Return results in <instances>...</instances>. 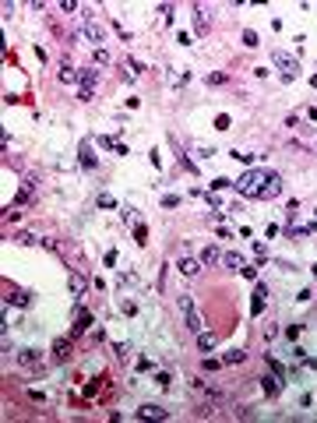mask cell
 <instances>
[{
	"mask_svg": "<svg viewBox=\"0 0 317 423\" xmlns=\"http://www.w3.org/2000/svg\"><path fill=\"white\" fill-rule=\"evenodd\" d=\"M268 170H247L243 176H236L233 180V191L236 194H243V198H258V194H261V187L268 184Z\"/></svg>",
	"mask_w": 317,
	"mask_h": 423,
	"instance_id": "6da1fadb",
	"label": "cell"
},
{
	"mask_svg": "<svg viewBox=\"0 0 317 423\" xmlns=\"http://www.w3.org/2000/svg\"><path fill=\"white\" fill-rule=\"evenodd\" d=\"M78 85H81L78 99H81V102H88V99H92V92H95V85H99V71H95V67L78 71Z\"/></svg>",
	"mask_w": 317,
	"mask_h": 423,
	"instance_id": "7a4b0ae2",
	"label": "cell"
},
{
	"mask_svg": "<svg viewBox=\"0 0 317 423\" xmlns=\"http://www.w3.org/2000/svg\"><path fill=\"white\" fill-rule=\"evenodd\" d=\"M271 60H275V64L282 67L285 81H296V78H299V64H296V57H289L285 50H275V53H271Z\"/></svg>",
	"mask_w": 317,
	"mask_h": 423,
	"instance_id": "3957f363",
	"label": "cell"
},
{
	"mask_svg": "<svg viewBox=\"0 0 317 423\" xmlns=\"http://www.w3.org/2000/svg\"><path fill=\"white\" fill-rule=\"evenodd\" d=\"M81 39H88V42H92V46L99 50V42L106 39V32H102V25L92 18V14H85V28H81Z\"/></svg>",
	"mask_w": 317,
	"mask_h": 423,
	"instance_id": "277c9868",
	"label": "cell"
},
{
	"mask_svg": "<svg viewBox=\"0 0 317 423\" xmlns=\"http://www.w3.org/2000/svg\"><path fill=\"white\" fill-rule=\"evenodd\" d=\"M282 194V176L279 173H271L268 176V184L261 187V194H258V201H271V198H279Z\"/></svg>",
	"mask_w": 317,
	"mask_h": 423,
	"instance_id": "5b68a950",
	"label": "cell"
},
{
	"mask_svg": "<svg viewBox=\"0 0 317 423\" xmlns=\"http://www.w3.org/2000/svg\"><path fill=\"white\" fill-rule=\"evenodd\" d=\"M138 416L141 420H169V413H166L162 405H155V402H145L141 409H138Z\"/></svg>",
	"mask_w": 317,
	"mask_h": 423,
	"instance_id": "8992f818",
	"label": "cell"
},
{
	"mask_svg": "<svg viewBox=\"0 0 317 423\" xmlns=\"http://www.w3.org/2000/svg\"><path fill=\"white\" fill-rule=\"evenodd\" d=\"M261 391L275 399L279 391H282V377H279V374H264V377H261Z\"/></svg>",
	"mask_w": 317,
	"mask_h": 423,
	"instance_id": "52a82bcc",
	"label": "cell"
},
{
	"mask_svg": "<svg viewBox=\"0 0 317 423\" xmlns=\"http://www.w3.org/2000/svg\"><path fill=\"white\" fill-rule=\"evenodd\" d=\"M208 28H211V21H208V11H205L201 4H194V32H198V36H205Z\"/></svg>",
	"mask_w": 317,
	"mask_h": 423,
	"instance_id": "ba28073f",
	"label": "cell"
},
{
	"mask_svg": "<svg viewBox=\"0 0 317 423\" xmlns=\"http://www.w3.org/2000/svg\"><path fill=\"white\" fill-rule=\"evenodd\" d=\"M264 304H268V286L258 282V289H254V300H250V314H261Z\"/></svg>",
	"mask_w": 317,
	"mask_h": 423,
	"instance_id": "9c48e42d",
	"label": "cell"
},
{
	"mask_svg": "<svg viewBox=\"0 0 317 423\" xmlns=\"http://www.w3.org/2000/svg\"><path fill=\"white\" fill-rule=\"evenodd\" d=\"M78 155H81V166L85 170H95V148H92V141H81V148H78Z\"/></svg>",
	"mask_w": 317,
	"mask_h": 423,
	"instance_id": "30bf717a",
	"label": "cell"
},
{
	"mask_svg": "<svg viewBox=\"0 0 317 423\" xmlns=\"http://www.w3.org/2000/svg\"><path fill=\"white\" fill-rule=\"evenodd\" d=\"M176 268H180V271H184V275H187V279H194V275H198V271H201L205 265H201L198 258H180V261H176Z\"/></svg>",
	"mask_w": 317,
	"mask_h": 423,
	"instance_id": "8fae6325",
	"label": "cell"
},
{
	"mask_svg": "<svg viewBox=\"0 0 317 423\" xmlns=\"http://www.w3.org/2000/svg\"><path fill=\"white\" fill-rule=\"evenodd\" d=\"M215 346H219V335H215V331H198V349H201V353H211Z\"/></svg>",
	"mask_w": 317,
	"mask_h": 423,
	"instance_id": "7c38bea8",
	"label": "cell"
},
{
	"mask_svg": "<svg viewBox=\"0 0 317 423\" xmlns=\"http://www.w3.org/2000/svg\"><path fill=\"white\" fill-rule=\"evenodd\" d=\"M67 286H71V293H74V296H85V293H88V279H85V275H78V271H71Z\"/></svg>",
	"mask_w": 317,
	"mask_h": 423,
	"instance_id": "4fadbf2b",
	"label": "cell"
},
{
	"mask_svg": "<svg viewBox=\"0 0 317 423\" xmlns=\"http://www.w3.org/2000/svg\"><path fill=\"white\" fill-rule=\"evenodd\" d=\"M56 81H60V85H74V81H78V71H74L67 60H64V64H60V71H56Z\"/></svg>",
	"mask_w": 317,
	"mask_h": 423,
	"instance_id": "5bb4252c",
	"label": "cell"
},
{
	"mask_svg": "<svg viewBox=\"0 0 317 423\" xmlns=\"http://www.w3.org/2000/svg\"><path fill=\"white\" fill-rule=\"evenodd\" d=\"M71 353H74V349H71V342H67V339H56V342H53V356L60 360V364H67Z\"/></svg>",
	"mask_w": 317,
	"mask_h": 423,
	"instance_id": "9a60e30c",
	"label": "cell"
},
{
	"mask_svg": "<svg viewBox=\"0 0 317 423\" xmlns=\"http://www.w3.org/2000/svg\"><path fill=\"white\" fill-rule=\"evenodd\" d=\"M184 321H187V328L194 331V335H198V331H205V325H201V314L194 310V307H190V310H184Z\"/></svg>",
	"mask_w": 317,
	"mask_h": 423,
	"instance_id": "2e32d148",
	"label": "cell"
},
{
	"mask_svg": "<svg viewBox=\"0 0 317 423\" xmlns=\"http://www.w3.org/2000/svg\"><path fill=\"white\" fill-rule=\"evenodd\" d=\"M222 265H225V268H236V271H240V268L247 265V258H243V254H236V250H229V254H222Z\"/></svg>",
	"mask_w": 317,
	"mask_h": 423,
	"instance_id": "e0dca14e",
	"label": "cell"
},
{
	"mask_svg": "<svg viewBox=\"0 0 317 423\" xmlns=\"http://www.w3.org/2000/svg\"><path fill=\"white\" fill-rule=\"evenodd\" d=\"M18 364H21V367H39V353H36V349H21V353H18Z\"/></svg>",
	"mask_w": 317,
	"mask_h": 423,
	"instance_id": "ac0fdd59",
	"label": "cell"
},
{
	"mask_svg": "<svg viewBox=\"0 0 317 423\" xmlns=\"http://www.w3.org/2000/svg\"><path fill=\"white\" fill-rule=\"evenodd\" d=\"M243 360H247V353H243V349H229V353H222V364H225V367L243 364Z\"/></svg>",
	"mask_w": 317,
	"mask_h": 423,
	"instance_id": "d6986e66",
	"label": "cell"
},
{
	"mask_svg": "<svg viewBox=\"0 0 317 423\" xmlns=\"http://www.w3.org/2000/svg\"><path fill=\"white\" fill-rule=\"evenodd\" d=\"M88 325H95V321H92V314H88V310H81V307H78V325H74V335H81V331H85Z\"/></svg>",
	"mask_w": 317,
	"mask_h": 423,
	"instance_id": "ffe728a7",
	"label": "cell"
},
{
	"mask_svg": "<svg viewBox=\"0 0 317 423\" xmlns=\"http://www.w3.org/2000/svg\"><path fill=\"white\" fill-rule=\"evenodd\" d=\"M198 261H201V265H215V261H219V250H215V247H205Z\"/></svg>",
	"mask_w": 317,
	"mask_h": 423,
	"instance_id": "44dd1931",
	"label": "cell"
},
{
	"mask_svg": "<svg viewBox=\"0 0 317 423\" xmlns=\"http://www.w3.org/2000/svg\"><path fill=\"white\" fill-rule=\"evenodd\" d=\"M7 304H14V307H28L32 300H28V293H11V296H7Z\"/></svg>",
	"mask_w": 317,
	"mask_h": 423,
	"instance_id": "7402d4cb",
	"label": "cell"
},
{
	"mask_svg": "<svg viewBox=\"0 0 317 423\" xmlns=\"http://www.w3.org/2000/svg\"><path fill=\"white\" fill-rule=\"evenodd\" d=\"M243 46H261V42H258V32H254V28H243Z\"/></svg>",
	"mask_w": 317,
	"mask_h": 423,
	"instance_id": "603a6c76",
	"label": "cell"
},
{
	"mask_svg": "<svg viewBox=\"0 0 317 423\" xmlns=\"http://www.w3.org/2000/svg\"><path fill=\"white\" fill-rule=\"evenodd\" d=\"M268 367H271V374H279V377H282V381H285V367L279 364V360H275V356H268Z\"/></svg>",
	"mask_w": 317,
	"mask_h": 423,
	"instance_id": "cb8c5ba5",
	"label": "cell"
},
{
	"mask_svg": "<svg viewBox=\"0 0 317 423\" xmlns=\"http://www.w3.org/2000/svg\"><path fill=\"white\" fill-rule=\"evenodd\" d=\"M229 81V74H222V71H215V74H208V85H225Z\"/></svg>",
	"mask_w": 317,
	"mask_h": 423,
	"instance_id": "d4e9b609",
	"label": "cell"
},
{
	"mask_svg": "<svg viewBox=\"0 0 317 423\" xmlns=\"http://www.w3.org/2000/svg\"><path fill=\"white\" fill-rule=\"evenodd\" d=\"M134 240H138V244H148V230H145V226L138 222V226H134Z\"/></svg>",
	"mask_w": 317,
	"mask_h": 423,
	"instance_id": "484cf974",
	"label": "cell"
},
{
	"mask_svg": "<svg viewBox=\"0 0 317 423\" xmlns=\"http://www.w3.org/2000/svg\"><path fill=\"white\" fill-rule=\"evenodd\" d=\"M92 57H95V64H110V60H113V57H110V50H102V46H99Z\"/></svg>",
	"mask_w": 317,
	"mask_h": 423,
	"instance_id": "4316f807",
	"label": "cell"
},
{
	"mask_svg": "<svg viewBox=\"0 0 317 423\" xmlns=\"http://www.w3.org/2000/svg\"><path fill=\"white\" fill-rule=\"evenodd\" d=\"M225 187H233V180H225V176H219V180H211V191H225Z\"/></svg>",
	"mask_w": 317,
	"mask_h": 423,
	"instance_id": "83f0119b",
	"label": "cell"
},
{
	"mask_svg": "<svg viewBox=\"0 0 317 423\" xmlns=\"http://www.w3.org/2000/svg\"><path fill=\"white\" fill-rule=\"evenodd\" d=\"M240 275H243V279H258V268H254V265H243V268H240Z\"/></svg>",
	"mask_w": 317,
	"mask_h": 423,
	"instance_id": "f1b7e54d",
	"label": "cell"
},
{
	"mask_svg": "<svg viewBox=\"0 0 317 423\" xmlns=\"http://www.w3.org/2000/svg\"><path fill=\"white\" fill-rule=\"evenodd\" d=\"M99 208H116V201L110 198V194H99Z\"/></svg>",
	"mask_w": 317,
	"mask_h": 423,
	"instance_id": "f546056e",
	"label": "cell"
},
{
	"mask_svg": "<svg viewBox=\"0 0 317 423\" xmlns=\"http://www.w3.org/2000/svg\"><path fill=\"white\" fill-rule=\"evenodd\" d=\"M176 205H180L176 194H166V198H162V208H176Z\"/></svg>",
	"mask_w": 317,
	"mask_h": 423,
	"instance_id": "4dcf8cb0",
	"label": "cell"
},
{
	"mask_svg": "<svg viewBox=\"0 0 317 423\" xmlns=\"http://www.w3.org/2000/svg\"><path fill=\"white\" fill-rule=\"evenodd\" d=\"M60 11H64V14H74V11H81V7L74 4V0H64V4H60Z\"/></svg>",
	"mask_w": 317,
	"mask_h": 423,
	"instance_id": "1f68e13d",
	"label": "cell"
},
{
	"mask_svg": "<svg viewBox=\"0 0 317 423\" xmlns=\"http://www.w3.org/2000/svg\"><path fill=\"white\" fill-rule=\"evenodd\" d=\"M254 254H258V261H264V258H268V247L261 244V240H258V244H254Z\"/></svg>",
	"mask_w": 317,
	"mask_h": 423,
	"instance_id": "d6a6232c",
	"label": "cell"
},
{
	"mask_svg": "<svg viewBox=\"0 0 317 423\" xmlns=\"http://www.w3.org/2000/svg\"><path fill=\"white\" fill-rule=\"evenodd\" d=\"M215 127H219V131H225V127H229V116H225V113H219V116H215Z\"/></svg>",
	"mask_w": 317,
	"mask_h": 423,
	"instance_id": "836d02e7",
	"label": "cell"
},
{
	"mask_svg": "<svg viewBox=\"0 0 317 423\" xmlns=\"http://www.w3.org/2000/svg\"><path fill=\"white\" fill-rule=\"evenodd\" d=\"M18 244H25V247H28V244H36V236H32V233H18Z\"/></svg>",
	"mask_w": 317,
	"mask_h": 423,
	"instance_id": "e575fe53",
	"label": "cell"
},
{
	"mask_svg": "<svg viewBox=\"0 0 317 423\" xmlns=\"http://www.w3.org/2000/svg\"><path fill=\"white\" fill-rule=\"evenodd\" d=\"M99 145H102V148H120V145H116L113 138H106V134H102V138H99Z\"/></svg>",
	"mask_w": 317,
	"mask_h": 423,
	"instance_id": "d590c367",
	"label": "cell"
},
{
	"mask_svg": "<svg viewBox=\"0 0 317 423\" xmlns=\"http://www.w3.org/2000/svg\"><path fill=\"white\" fill-rule=\"evenodd\" d=\"M310 271H314V279H317V265H314V268H310Z\"/></svg>",
	"mask_w": 317,
	"mask_h": 423,
	"instance_id": "8d00e7d4",
	"label": "cell"
}]
</instances>
